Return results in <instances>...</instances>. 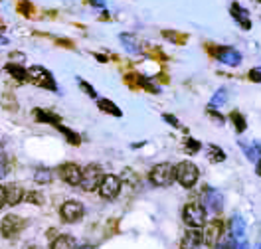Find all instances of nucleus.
<instances>
[{
  "instance_id": "nucleus-1",
  "label": "nucleus",
  "mask_w": 261,
  "mask_h": 249,
  "mask_svg": "<svg viewBox=\"0 0 261 249\" xmlns=\"http://www.w3.org/2000/svg\"><path fill=\"white\" fill-rule=\"evenodd\" d=\"M148 178H150V182L154 184V186H170V184L174 182V178H176V168L172 164H168V162L156 164L150 170Z\"/></svg>"
},
{
  "instance_id": "nucleus-2",
  "label": "nucleus",
  "mask_w": 261,
  "mask_h": 249,
  "mask_svg": "<svg viewBox=\"0 0 261 249\" xmlns=\"http://www.w3.org/2000/svg\"><path fill=\"white\" fill-rule=\"evenodd\" d=\"M198 168H196V164H192V162H180L178 166H176V180H178L184 188H192L196 184V180H198Z\"/></svg>"
},
{
  "instance_id": "nucleus-3",
  "label": "nucleus",
  "mask_w": 261,
  "mask_h": 249,
  "mask_svg": "<svg viewBox=\"0 0 261 249\" xmlns=\"http://www.w3.org/2000/svg\"><path fill=\"white\" fill-rule=\"evenodd\" d=\"M103 180V172H101V168L97 164H89L85 166V170L82 172V186L83 190H87V192H93L95 188H97L99 184Z\"/></svg>"
},
{
  "instance_id": "nucleus-4",
  "label": "nucleus",
  "mask_w": 261,
  "mask_h": 249,
  "mask_svg": "<svg viewBox=\"0 0 261 249\" xmlns=\"http://www.w3.org/2000/svg\"><path fill=\"white\" fill-rule=\"evenodd\" d=\"M28 79L32 83H36V85H40V87L56 89V81H54L51 73H49L48 69H44V67H40V66H34L28 69Z\"/></svg>"
},
{
  "instance_id": "nucleus-5",
  "label": "nucleus",
  "mask_w": 261,
  "mask_h": 249,
  "mask_svg": "<svg viewBox=\"0 0 261 249\" xmlns=\"http://www.w3.org/2000/svg\"><path fill=\"white\" fill-rule=\"evenodd\" d=\"M202 204H204V208H206L208 212H212V214H220V212L224 210V198H222V194H220L218 190H214V188H206V190H204V194H202Z\"/></svg>"
},
{
  "instance_id": "nucleus-6",
  "label": "nucleus",
  "mask_w": 261,
  "mask_h": 249,
  "mask_svg": "<svg viewBox=\"0 0 261 249\" xmlns=\"http://www.w3.org/2000/svg\"><path fill=\"white\" fill-rule=\"evenodd\" d=\"M184 222L190 226V228H202L204 222H206V212L202 206L198 204H188L184 208Z\"/></svg>"
},
{
  "instance_id": "nucleus-7",
  "label": "nucleus",
  "mask_w": 261,
  "mask_h": 249,
  "mask_svg": "<svg viewBox=\"0 0 261 249\" xmlns=\"http://www.w3.org/2000/svg\"><path fill=\"white\" fill-rule=\"evenodd\" d=\"M119 190H121V178H117L113 174L103 176V180L99 184V194H101L103 198L113 200L115 196L119 194Z\"/></svg>"
},
{
  "instance_id": "nucleus-8",
  "label": "nucleus",
  "mask_w": 261,
  "mask_h": 249,
  "mask_svg": "<svg viewBox=\"0 0 261 249\" xmlns=\"http://www.w3.org/2000/svg\"><path fill=\"white\" fill-rule=\"evenodd\" d=\"M83 206L80 204V202H65L64 206L60 208V216H62V219L64 222H67V224H73V222H80L83 217Z\"/></svg>"
},
{
  "instance_id": "nucleus-9",
  "label": "nucleus",
  "mask_w": 261,
  "mask_h": 249,
  "mask_svg": "<svg viewBox=\"0 0 261 249\" xmlns=\"http://www.w3.org/2000/svg\"><path fill=\"white\" fill-rule=\"evenodd\" d=\"M24 219L18 216H6L2 219V224H0V233L4 235V237H14L16 233L22 232V228H24Z\"/></svg>"
},
{
  "instance_id": "nucleus-10",
  "label": "nucleus",
  "mask_w": 261,
  "mask_h": 249,
  "mask_svg": "<svg viewBox=\"0 0 261 249\" xmlns=\"http://www.w3.org/2000/svg\"><path fill=\"white\" fill-rule=\"evenodd\" d=\"M60 176H62L64 182L71 184V186H77V184H82V168L77 164H73V162L62 164L60 166Z\"/></svg>"
},
{
  "instance_id": "nucleus-11",
  "label": "nucleus",
  "mask_w": 261,
  "mask_h": 249,
  "mask_svg": "<svg viewBox=\"0 0 261 249\" xmlns=\"http://www.w3.org/2000/svg\"><path fill=\"white\" fill-rule=\"evenodd\" d=\"M214 56L222 62V64H226V66H240L242 64V53L238 50H233V48H218V50L214 51Z\"/></svg>"
},
{
  "instance_id": "nucleus-12",
  "label": "nucleus",
  "mask_w": 261,
  "mask_h": 249,
  "mask_svg": "<svg viewBox=\"0 0 261 249\" xmlns=\"http://www.w3.org/2000/svg\"><path fill=\"white\" fill-rule=\"evenodd\" d=\"M220 237H222V222H210L206 226V232H204V243L208 247H216L220 243Z\"/></svg>"
},
{
  "instance_id": "nucleus-13",
  "label": "nucleus",
  "mask_w": 261,
  "mask_h": 249,
  "mask_svg": "<svg viewBox=\"0 0 261 249\" xmlns=\"http://www.w3.org/2000/svg\"><path fill=\"white\" fill-rule=\"evenodd\" d=\"M229 12H231V16L233 20L244 28V30H249L251 28V20H249V12L245 10L244 6H240L238 2H233L231 4V8H229Z\"/></svg>"
},
{
  "instance_id": "nucleus-14",
  "label": "nucleus",
  "mask_w": 261,
  "mask_h": 249,
  "mask_svg": "<svg viewBox=\"0 0 261 249\" xmlns=\"http://www.w3.org/2000/svg\"><path fill=\"white\" fill-rule=\"evenodd\" d=\"M24 198H26V192L22 190L20 184H10V186H6V204H8V206H16V204H20Z\"/></svg>"
},
{
  "instance_id": "nucleus-15",
  "label": "nucleus",
  "mask_w": 261,
  "mask_h": 249,
  "mask_svg": "<svg viewBox=\"0 0 261 249\" xmlns=\"http://www.w3.org/2000/svg\"><path fill=\"white\" fill-rule=\"evenodd\" d=\"M202 243V235L198 230H190L186 232V235L182 237V243H180V249H198V245Z\"/></svg>"
},
{
  "instance_id": "nucleus-16",
  "label": "nucleus",
  "mask_w": 261,
  "mask_h": 249,
  "mask_svg": "<svg viewBox=\"0 0 261 249\" xmlns=\"http://www.w3.org/2000/svg\"><path fill=\"white\" fill-rule=\"evenodd\" d=\"M244 233H245V222L240 216H233L231 217V235L236 239H244Z\"/></svg>"
},
{
  "instance_id": "nucleus-17",
  "label": "nucleus",
  "mask_w": 261,
  "mask_h": 249,
  "mask_svg": "<svg viewBox=\"0 0 261 249\" xmlns=\"http://www.w3.org/2000/svg\"><path fill=\"white\" fill-rule=\"evenodd\" d=\"M51 249H75V239L71 235H60L51 243Z\"/></svg>"
},
{
  "instance_id": "nucleus-18",
  "label": "nucleus",
  "mask_w": 261,
  "mask_h": 249,
  "mask_svg": "<svg viewBox=\"0 0 261 249\" xmlns=\"http://www.w3.org/2000/svg\"><path fill=\"white\" fill-rule=\"evenodd\" d=\"M97 105H99V109H101V111H105V113H109V115H115V117L123 115V113H121V109H119L115 103H111L109 99H99Z\"/></svg>"
},
{
  "instance_id": "nucleus-19",
  "label": "nucleus",
  "mask_w": 261,
  "mask_h": 249,
  "mask_svg": "<svg viewBox=\"0 0 261 249\" xmlns=\"http://www.w3.org/2000/svg\"><path fill=\"white\" fill-rule=\"evenodd\" d=\"M121 44L125 46V50L129 51V53H139V44H137V40L129 36V34H121Z\"/></svg>"
},
{
  "instance_id": "nucleus-20",
  "label": "nucleus",
  "mask_w": 261,
  "mask_h": 249,
  "mask_svg": "<svg viewBox=\"0 0 261 249\" xmlns=\"http://www.w3.org/2000/svg\"><path fill=\"white\" fill-rule=\"evenodd\" d=\"M6 71H8V73H12L18 81H26V79H28V71H26L24 67H20V66L8 64V66H6Z\"/></svg>"
},
{
  "instance_id": "nucleus-21",
  "label": "nucleus",
  "mask_w": 261,
  "mask_h": 249,
  "mask_svg": "<svg viewBox=\"0 0 261 249\" xmlns=\"http://www.w3.org/2000/svg\"><path fill=\"white\" fill-rule=\"evenodd\" d=\"M34 117L38 119V121H44V123H54L56 127L60 125V119L54 115V113H46V111H42V109H36L34 111Z\"/></svg>"
},
{
  "instance_id": "nucleus-22",
  "label": "nucleus",
  "mask_w": 261,
  "mask_h": 249,
  "mask_svg": "<svg viewBox=\"0 0 261 249\" xmlns=\"http://www.w3.org/2000/svg\"><path fill=\"white\" fill-rule=\"evenodd\" d=\"M242 149H244L249 160H257V156L261 154V145H245V143H242Z\"/></svg>"
},
{
  "instance_id": "nucleus-23",
  "label": "nucleus",
  "mask_w": 261,
  "mask_h": 249,
  "mask_svg": "<svg viewBox=\"0 0 261 249\" xmlns=\"http://www.w3.org/2000/svg\"><path fill=\"white\" fill-rule=\"evenodd\" d=\"M228 101V91L226 89H218L216 93H214L212 101H210V107H220V105H224Z\"/></svg>"
},
{
  "instance_id": "nucleus-24",
  "label": "nucleus",
  "mask_w": 261,
  "mask_h": 249,
  "mask_svg": "<svg viewBox=\"0 0 261 249\" xmlns=\"http://www.w3.org/2000/svg\"><path fill=\"white\" fill-rule=\"evenodd\" d=\"M208 158H210L212 162H222V160H226V154H224V150L220 149V147L212 145L210 150H208Z\"/></svg>"
},
{
  "instance_id": "nucleus-25",
  "label": "nucleus",
  "mask_w": 261,
  "mask_h": 249,
  "mask_svg": "<svg viewBox=\"0 0 261 249\" xmlns=\"http://www.w3.org/2000/svg\"><path fill=\"white\" fill-rule=\"evenodd\" d=\"M34 180L38 184H48L51 180V172H49L48 168H38L36 174H34Z\"/></svg>"
},
{
  "instance_id": "nucleus-26",
  "label": "nucleus",
  "mask_w": 261,
  "mask_h": 249,
  "mask_svg": "<svg viewBox=\"0 0 261 249\" xmlns=\"http://www.w3.org/2000/svg\"><path fill=\"white\" fill-rule=\"evenodd\" d=\"M231 121H233V125H236V131H238V133H244L245 131V119L244 117L240 115L238 111H233V113H231Z\"/></svg>"
},
{
  "instance_id": "nucleus-27",
  "label": "nucleus",
  "mask_w": 261,
  "mask_h": 249,
  "mask_svg": "<svg viewBox=\"0 0 261 249\" xmlns=\"http://www.w3.org/2000/svg\"><path fill=\"white\" fill-rule=\"evenodd\" d=\"M8 170H10V164H8V156L0 152V180H2V178L8 174Z\"/></svg>"
},
{
  "instance_id": "nucleus-28",
  "label": "nucleus",
  "mask_w": 261,
  "mask_h": 249,
  "mask_svg": "<svg viewBox=\"0 0 261 249\" xmlns=\"http://www.w3.org/2000/svg\"><path fill=\"white\" fill-rule=\"evenodd\" d=\"M216 249H236V237L229 235V237H226V239H222Z\"/></svg>"
},
{
  "instance_id": "nucleus-29",
  "label": "nucleus",
  "mask_w": 261,
  "mask_h": 249,
  "mask_svg": "<svg viewBox=\"0 0 261 249\" xmlns=\"http://www.w3.org/2000/svg\"><path fill=\"white\" fill-rule=\"evenodd\" d=\"M26 200H28L30 204H38V206L44 204V198H42L40 192H28V194H26Z\"/></svg>"
},
{
  "instance_id": "nucleus-30",
  "label": "nucleus",
  "mask_w": 261,
  "mask_h": 249,
  "mask_svg": "<svg viewBox=\"0 0 261 249\" xmlns=\"http://www.w3.org/2000/svg\"><path fill=\"white\" fill-rule=\"evenodd\" d=\"M18 10H20V12H24V16H30V14H32V4H30L28 0H20Z\"/></svg>"
},
{
  "instance_id": "nucleus-31",
  "label": "nucleus",
  "mask_w": 261,
  "mask_h": 249,
  "mask_svg": "<svg viewBox=\"0 0 261 249\" xmlns=\"http://www.w3.org/2000/svg\"><path fill=\"white\" fill-rule=\"evenodd\" d=\"M200 149V143L198 141H192V139H186V150L190 152V154H196Z\"/></svg>"
},
{
  "instance_id": "nucleus-32",
  "label": "nucleus",
  "mask_w": 261,
  "mask_h": 249,
  "mask_svg": "<svg viewBox=\"0 0 261 249\" xmlns=\"http://www.w3.org/2000/svg\"><path fill=\"white\" fill-rule=\"evenodd\" d=\"M249 79L255 83H261V66L259 67H253L251 71H249Z\"/></svg>"
},
{
  "instance_id": "nucleus-33",
  "label": "nucleus",
  "mask_w": 261,
  "mask_h": 249,
  "mask_svg": "<svg viewBox=\"0 0 261 249\" xmlns=\"http://www.w3.org/2000/svg\"><path fill=\"white\" fill-rule=\"evenodd\" d=\"M80 85H82V89H85L87 93H89V97H95V91H93V87L89 85V83H85V81H80Z\"/></svg>"
},
{
  "instance_id": "nucleus-34",
  "label": "nucleus",
  "mask_w": 261,
  "mask_h": 249,
  "mask_svg": "<svg viewBox=\"0 0 261 249\" xmlns=\"http://www.w3.org/2000/svg\"><path fill=\"white\" fill-rule=\"evenodd\" d=\"M4 202H6V188L0 186V208L4 206Z\"/></svg>"
},
{
  "instance_id": "nucleus-35",
  "label": "nucleus",
  "mask_w": 261,
  "mask_h": 249,
  "mask_svg": "<svg viewBox=\"0 0 261 249\" xmlns=\"http://www.w3.org/2000/svg\"><path fill=\"white\" fill-rule=\"evenodd\" d=\"M164 121H168V123H170V125H174V127H180V123L172 115H164Z\"/></svg>"
},
{
  "instance_id": "nucleus-36",
  "label": "nucleus",
  "mask_w": 261,
  "mask_h": 249,
  "mask_svg": "<svg viewBox=\"0 0 261 249\" xmlns=\"http://www.w3.org/2000/svg\"><path fill=\"white\" fill-rule=\"evenodd\" d=\"M255 172H257V174L261 176V158L257 160V168H255Z\"/></svg>"
},
{
  "instance_id": "nucleus-37",
  "label": "nucleus",
  "mask_w": 261,
  "mask_h": 249,
  "mask_svg": "<svg viewBox=\"0 0 261 249\" xmlns=\"http://www.w3.org/2000/svg\"><path fill=\"white\" fill-rule=\"evenodd\" d=\"M80 249H93V245H83V247H80Z\"/></svg>"
},
{
  "instance_id": "nucleus-38",
  "label": "nucleus",
  "mask_w": 261,
  "mask_h": 249,
  "mask_svg": "<svg viewBox=\"0 0 261 249\" xmlns=\"http://www.w3.org/2000/svg\"><path fill=\"white\" fill-rule=\"evenodd\" d=\"M255 249H261V245H257V247H255Z\"/></svg>"
},
{
  "instance_id": "nucleus-39",
  "label": "nucleus",
  "mask_w": 261,
  "mask_h": 249,
  "mask_svg": "<svg viewBox=\"0 0 261 249\" xmlns=\"http://www.w3.org/2000/svg\"><path fill=\"white\" fill-rule=\"evenodd\" d=\"M259 2H261V0H259Z\"/></svg>"
}]
</instances>
